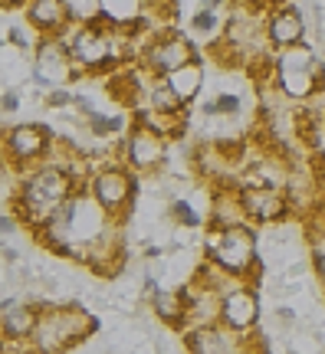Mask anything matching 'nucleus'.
Segmentation results:
<instances>
[{"mask_svg": "<svg viewBox=\"0 0 325 354\" xmlns=\"http://www.w3.org/2000/svg\"><path fill=\"white\" fill-rule=\"evenodd\" d=\"M79 194L73 184V177L66 174V167L56 165H39L37 171L20 180V190H17V216L24 220L26 227H46L53 216L63 210V203Z\"/></svg>", "mask_w": 325, "mask_h": 354, "instance_id": "nucleus-1", "label": "nucleus"}, {"mask_svg": "<svg viewBox=\"0 0 325 354\" xmlns=\"http://www.w3.org/2000/svg\"><path fill=\"white\" fill-rule=\"evenodd\" d=\"M96 331V318L79 305H60V308H39V322L30 342L37 354H63L76 344H82Z\"/></svg>", "mask_w": 325, "mask_h": 354, "instance_id": "nucleus-2", "label": "nucleus"}, {"mask_svg": "<svg viewBox=\"0 0 325 354\" xmlns=\"http://www.w3.org/2000/svg\"><path fill=\"white\" fill-rule=\"evenodd\" d=\"M204 259L234 279H247L256 259V236L250 223L240 227H207L204 233Z\"/></svg>", "mask_w": 325, "mask_h": 354, "instance_id": "nucleus-3", "label": "nucleus"}, {"mask_svg": "<svg viewBox=\"0 0 325 354\" xmlns=\"http://www.w3.org/2000/svg\"><path fill=\"white\" fill-rule=\"evenodd\" d=\"M276 86H279V95L286 99H313L325 92V63L306 43L276 53Z\"/></svg>", "mask_w": 325, "mask_h": 354, "instance_id": "nucleus-4", "label": "nucleus"}, {"mask_svg": "<svg viewBox=\"0 0 325 354\" xmlns=\"http://www.w3.org/2000/svg\"><path fill=\"white\" fill-rule=\"evenodd\" d=\"M194 59H197V56H194L191 39H184L177 30H171V26L151 30L148 43H145V53H141V66H145L155 79H164L168 73H175V69L194 63Z\"/></svg>", "mask_w": 325, "mask_h": 354, "instance_id": "nucleus-5", "label": "nucleus"}, {"mask_svg": "<svg viewBox=\"0 0 325 354\" xmlns=\"http://www.w3.org/2000/svg\"><path fill=\"white\" fill-rule=\"evenodd\" d=\"M89 190L112 220H125L132 214V201H135V174L122 165L99 167L89 180Z\"/></svg>", "mask_w": 325, "mask_h": 354, "instance_id": "nucleus-6", "label": "nucleus"}, {"mask_svg": "<svg viewBox=\"0 0 325 354\" xmlns=\"http://www.w3.org/2000/svg\"><path fill=\"white\" fill-rule=\"evenodd\" d=\"M69 56H73V66L79 69H112L115 59H112V26L105 20H96V24H86V26H76L73 37H69Z\"/></svg>", "mask_w": 325, "mask_h": 354, "instance_id": "nucleus-7", "label": "nucleus"}, {"mask_svg": "<svg viewBox=\"0 0 325 354\" xmlns=\"http://www.w3.org/2000/svg\"><path fill=\"white\" fill-rule=\"evenodd\" d=\"M260 322V295L237 282L234 289H227L220 295V325L227 331H237V335H250Z\"/></svg>", "mask_w": 325, "mask_h": 354, "instance_id": "nucleus-8", "label": "nucleus"}, {"mask_svg": "<svg viewBox=\"0 0 325 354\" xmlns=\"http://www.w3.org/2000/svg\"><path fill=\"white\" fill-rule=\"evenodd\" d=\"M168 161V138L148 125H135L125 138V165L132 171H158Z\"/></svg>", "mask_w": 325, "mask_h": 354, "instance_id": "nucleus-9", "label": "nucleus"}, {"mask_svg": "<svg viewBox=\"0 0 325 354\" xmlns=\"http://www.w3.org/2000/svg\"><path fill=\"white\" fill-rule=\"evenodd\" d=\"M53 148V135L46 125H37V122H26V125H17L3 135V151L10 154L13 161L20 165H39Z\"/></svg>", "mask_w": 325, "mask_h": 354, "instance_id": "nucleus-10", "label": "nucleus"}, {"mask_svg": "<svg viewBox=\"0 0 325 354\" xmlns=\"http://www.w3.org/2000/svg\"><path fill=\"white\" fill-rule=\"evenodd\" d=\"M240 203L250 223H279L292 214L286 190L276 187H240Z\"/></svg>", "mask_w": 325, "mask_h": 354, "instance_id": "nucleus-11", "label": "nucleus"}, {"mask_svg": "<svg viewBox=\"0 0 325 354\" xmlns=\"http://www.w3.org/2000/svg\"><path fill=\"white\" fill-rule=\"evenodd\" d=\"M266 43L270 50L283 53V50H292V46H302L306 39V17H302L296 7H276V10L266 13Z\"/></svg>", "mask_w": 325, "mask_h": 354, "instance_id": "nucleus-12", "label": "nucleus"}, {"mask_svg": "<svg viewBox=\"0 0 325 354\" xmlns=\"http://www.w3.org/2000/svg\"><path fill=\"white\" fill-rule=\"evenodd\" d=\"M26 24H30V30H37L39 37H60L73 20L66 10V0H30L26 3Z\"/></svg>", "mask_w": 325, "mask_h": 354, "instance_id": "nucleus-13", "label": "nucleus"}, {"mask_svg": "<svg viewBox=\"0 0 325 354\" xmlns=\"http://www.w3.org/2000/svg\"><path fill=\"white\" fill-rule=\"evenodd\" d=\"M39 322V308L33 305H0V335L10 342H30Z\"/></svg>", "mask_w": 325, "mask_h": 354, "instance_id": "nucleus-14", "label": "nucleus"}, {"mask_svg": "<svg viewBox=\"0 0 325 354\" xmlns=\"http://www.w3.org/2000/svg\"><path fill=\"white\" fill-rule=\"evenodd\" d=\"M151 312L161 318L164 325L184 331V318H188V295H184V289H158L151 295Z\"/></svg>", "mask_w": 325, "mask_h": 354, "instance_id": "nucleus-15", "label": "nucleus"}, {"mask_svg": "<svg viewBox=\"0 0 325 354\" xmlns=\"http://www.w3.org/2000/svg\"><path fill=\"white\" fill-rule=\"evenodd\" d=\"M99 13L112 30H122V26L141 24L148 7H145V0H99Z\"/></svg>", "mask_w": 325, "mask_h": 354, "instance_id": "nucleus-16", "label": "nucleus"}, {"mask_svg": "<svg viewBox=\"0 0 325 354\" xmlns=\"http://www.w3.org/2000/svg\"><path fill=\"white\" fill-rule=\"evenodd\" d=\"M148 109L158 115H171V118H181L188 115V102L177 95L175 88L168 86L164 79H155V86L148 88Z\"/></svg>", "mask_w": 325, "mask_h": 354, "instance_id": "nucleus-17", "label": "nucleus"}, {"mask_svg": "<svg viewBox=\"0 0 325 354\" xmlns=\"http://www.w3.org/2000/svg\"><path fill=\"white\" fill-rule=\"evenodd\" d=\"M164 82H168V86L175 88L177 95L191 105V102L197 99V92L204 88V69H200V63L194 59V63L181 66V69H175V73H168V76H164Z\"/></svg>", "mask_w": 325, "mask_h": 354, "instance_id": "nucleus-18", "label": "nucleus"}, {"mask_svg": "<svg viewBox=\"0 0 325 354\" xmlns=\"http://www.w3.org/2000/svg\"><path fill=\"white\" fill-rule=\"evenodd\" d=\"M86 125L92 135H115L125 128V118L122 115H102V112H89L86 115Z\"/></svg>", "mask_w": 325, "mask_h": 354, "instance_id": "nucleus-19", "label": "nucleus"}, {"mask_svg": "<svg viewBox=\"0 0 325 354\" xmlns=\"http://www.w3.org/2000/svg\"><path fill=\"white\" fill-rule=\"evenodd\" d=\"M171 220L181 223V230H197L200 227V214L188 201H171Z\"/></svg>", "mask_w": 325, "mask_h": 354, "instance_id": "nucleus-20", "label": "nucleus"}, {"mask_svg": "<svg viewBox=\"0 0 325 354\" xmlns=\"http://www.w3.org/2000/svg\"><path fill=\"white\" fill-rule=\"evenodd\" d=\"M286 344L292 354H322V342L315 335H306V331H289Z\"/></svg>", "mask_w": 325, "mask_h": 354, "instance_id": "nucleus-21", "label": "nucleus"}, {"mask_svg": "<svg viewBox=\"0 0 325 354\" xmlns=\"http://www.w3.org/2000/svg\"><path fill=\"white\" fill-rule=\"evenodd\" d=\"M191 26H194V33H200V37H211V33L220 30V17H217V10L200 7V10H194V17H191Z\"/></svg>", "mask_w": 325, "mask_h": 354, "instance_id": "nucleus-22", "label": "nucleus"}, {"mask_svg": "<svg viewBox=\"0 0 325 354\" xmlns=\"http://www.w3.org/2000/svg\"><path fill=\"white\" fill-rule=\"evenodd\" d=\"M10 43H13V46H17L20 53L33 50V43H30V30H26V26H10Z\"/></svg>", "mask_w": 325, "mask_h": 354, "instance_id": "nucleus-23", "label": "nucleus"}, {"mask_svg": "<svg viewBox=\"0 0 325 354\" xmlns=\"http://www.w3.org/2000/svg\"><path fill=\"white\" fill-rule=\"evenodd\" d=\"M73 102H76V95H73V92H66V88H56V92L50 95V105H53V109H69Z\"/></svg>", "mask_w": 325, "mask_h": 354, "instance_id": "nucleus-24", "label": "nucleus"}, {"mask_svg": "<svg viewBox=\"0 0 325 354\" xmlns=\"http://www.w3.org/2000/svg\"><path fill=\"white\" fill-rule=\"evenodd\" d=\"M0 109H3V112H17V109H20V95H17V92H3V95H0Z\"/></svg>", "mask_w": 325, "mask_h": 354, "instance_id": "nucleus-25", "label": "nucleus"}, {"mask_svg": "<svg viewBox=\"0 0 325 354\" xmlns=\"http://www.w3.org/2000/svg\"><path fill=\"white\" fill-rule=\"evenodd\" d=\"M24 3H30V0H0V7H24Z\"/></svg>", "mask_w": 325, "mask_h": 354, "instance_id": "nucleus-26", "label": "nucleus"}, {"mask_svg": "<svg viewBox=\"0 0 325 354\" xmlns=\"http://www.w3.org/2000/svg\"><path fill=\"white\" fill-rule=\"evenodd\" d=\"M220 3H224V0H204V7H207V10H217Z\"/></svg>", "mask_w": 325, "mask_h": 354, "instance_id": "nucleus-27", "label": "nucleus"}, {"mask_svg": "<svg viewBox=\"0 0 325 354\" xmlns=\"http://www.w3.org/2000/svg\"><path fill=\"white\" fill-rule=\"evenodd\" d=\"M0 53H3V43H0Z\"/></svg>", "mask_w": 325, "mask_h": 354, "instance_id": "nucleus-28", "label": "nucleus"}]
</instances>
